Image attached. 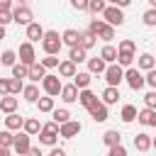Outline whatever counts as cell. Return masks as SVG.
<instances>
[{
    "label": "cell",
    "mask_w": 156,
    "mask_h": 156,
    "mask_svg": "<svg viewBox=\"0 0 156 156\" xmlns=\"http://www.w3.org/2000/svg\"><path fill=\"white\" fill-rule=\"evenodd\" d=\"M27 39H29V44H34V41H41V39H44V29H41V24H39V22L27 24Z\"/></svg>",
    "instance_id": "7c38bea8"
},
{
    "label": "cell",
    "mask_w": 156,
    "mask_h": 156,
    "mask_svg": "<svg viewBox=\"0 0 156 156\" xmlns=\"http://www.w3.org/2000/svg\"><path fill=\"white\" fill-rule=\"evenodd\" d=\"M41 66L44 68H58V56H44L41 58Z\"/></svg>",
    "instance_id": "f6af8a7d"
},
{
    "label": "cell",
    "mask_w": 156,
    "mask_h": 156,
    "mask_svg": "<svg viewBox=\"0 0 156 156\" xmlns=\"http://www.w3.org/2000/svg\"><path fill=\"white\" fill-rule=\"evenodd\" d=\"M41 88H44V93H46L49 98H56V95H61L63 83H61V78H58V76L46 73V76H44V80H41Z\"/></svg>",
    "instance_id": "277c9868"
},
{
    "label": "cell",
    "mask_w": 156,
    "mask_h": 156,
    "mask_svg": "<svg viewBox=\"0 0 156 156\" xmlns=\"http://www.w3.org/2000/svg\"><path fill=\"white\" fill-rule=\"evenodd\" d=\"M49 156H66V151H63V149H61V146H54V149H51V154H49Z\"/></svg>",
    "instance_id": "9f6ffc18"
},
{
    "label": "cell",
    "mask_w": 156,
    "mask_h": 156,
    "mask_svg": "<svg viewBox=\"0 0 156 156\" xmlns=\"http://www.w3.org/2000/svg\"><path fill=\"white\" fill-rule=\"evenodd\" d=\"M136 68L139 71H151V68H156V58L151 54H141L139 61H136Z\"/></svg>",
    "instance_id": "484cf974"
},
{
    "label": "cell",
    "mask_w": 156,
    "mask_h": 156,
    "mask_svg": "<svg viewBox=\"0 0 156 156\" xmlns=\"http://www.w3.org/2000/svg\"><path fill=\"white\" fill-rule=\"evenodd\" d=\"M10 78H0V98H5V95H10Z\"/></svg>",
    "instance_id": "681fc988"
},
{
    "label": "cell",
    "mask_w": 156,
    "mask_h": 156,
    "mask_svg": "<svg viewBox=\"0 0 156 156\" xmlns=\"http://www.w3.org/2000/svg\"><path fill=\"white\" fill-rule=\"evenodd\" d=\"M22 132H24V134H29V136L39 134V132H41V124H39V119H37V117H27V119H24V127H22Z\"/></svg>",
    "instance_id": "cb8c5ba5"
},
{
    "label": "cell",
    "mask_w": 156,
    "mask_h": 156,
    "mask_svg": "<svg viewBox=\"0 0 156 156\" xmlns=\"http://www.w3.org/2000/svg\"><path fill=\"white\" fill-rule=\"evenodd\" d=\"M10 95H17V93H22V88H24V83L20 80V78H10Z\"/></svg>",
    "instance_id": "7bdbcfd3"
},
{
    "label": "cell",
    "mask_w": 156,
    "mask_h": 156,
    "mask_svg": "<svg viewBox=\"0 0 156 156\" xmlns=\"http://www.w3.org/2000/svg\"><path fill=\"white\" fill-rule=\"evenodd\" d=\"M15 63H17V54L12 49H5L0 54V66H15Z\"/></svg>",
    "instance_id": "d6a6232c"
},
{
    "label": "cell",
    "mask_w": 156,
    "mask_h": 156,
    "mask_svg": "<svg viewBox=\"0 0 156 156\" xmlns=\"http://www.w3.org/2000/svg\"><path fill=\"white\" fill-rule=\"evenodd\" d=\"M24 156H44V154H41V149H39V146H29V151H27Z\"/></svg>",
    "instance_id": "11a10c76"
},
{
    "label": "cell",
    "mask_w": 156,
    "mask_h": 156,
    "mask_svg": "<svg viewBox=\"0 0 156 156\" xmlns=\"http://www.w3.org/2000/svg\"><path fill=\"white\" fill-rule=\"evenodd\" d=\"M29 76V66H24V63H15L12 66V78H27Z\"/></svg>",
    "instance_id": "8d00e7d4"
},
{
    "label": "cell",
    "mask_w": 156,
    "mask_h": 156,
    "mask_svg": "<svg viewBox=\"0 0 156 156\" xmlns=\"http://www.w3.org/2000/svg\"><path fill=\"white\" fill-rule=\"evenodd\" d=\"M136 112H139V110H136L134 105H124V107H122V112H119V117H122V122H127V124H129V122H134V119H136Z\"/></svg>",
    "instance_id": "4dcf8cb0"
},
{
    "label": "cell",
    "mask_w": 156,
    "mask_h": 156,
    "mask_svg": "<svg viewBox=\"0 0 156 156\" xmlns=\"http://www.w3.org/2000/svg\"><path fill=\"white\" fill-rule=\"evenodd\" d=\"M90 80H93V78H90L88 71H78V73L73 76V85H76L78 90H85V88L90 85Z\"/></svg>",
    "instance_id": "44dd1931"
},
{
    "label": "cell",
    "mask_w": 156,
    "mask_h": 156,
    "mask_svg": "<svg viewBox=\"0 0 156 156\" xmlns=\"http://www.w3.org/2000/svg\"><path fill=\"white\" fill-rule=\"evenodd\" d=\"M100 58H102L107 66H110V63H115V61H117V49H115L112 44H105V46L100 49Z\"/></svg>",
    "instance_id": "ffe728a7"
},
{
    "label": "cell",
    "mask_w": 156,
    "mask_h": 156,
    "mask_svg": "<svg viewBox=\"0 0 156 156\" xmlns=\"http://www.w3.org/2000/svg\"><path fill=\"white\" fill-rule=\"evenodd\" d=\"M0 156H12V151L7 146H0Z\"/></svg>",
    "instance_id": "6f0895ef"
},
{
    "label": "cell",
    "mask_w": 156,
    "mask_h": 156,
    "mask_svg": "<svg viewBox=\"0 0 156 156\" xmlns=\"http://www.w3.org/2000/svg\"><path fill=\"white\" fill-rule=\"evenodd\" d=\"M12 0H0V12H12Z\"/></svg>",
    "instance_id": "db71d44e"
},
{
    "label": "cell",
    "mask_w": 156,
    "mask_h": 156,
    "mask_svg": "<svg viewBox=\"0 0 156 156\" xmlns=\"http://www.w3.org/2000/svg\"><path fill=\"white\" fill-rule=\"evenodd\" d=\"M134 149H136V151H149V149H151V136H149L146 132L136 134V136H134Z\"/></svg>",
    "instance_id": "d4e9b609"
},
{
    "label": "cell",
    "mask_w": 156,
    "mask_h": 156,
    "mask_svg": "<svg viewBox=\"0 0 156 156\" xmlns=\"http://www.w3.org/2000/svg\"><path fill=\"white\" fill-rule=\"evenodd\" d=\"M95 41H98V37H95V34H90V32H83V34H80V44H78V46L88 51V49H93V46H95Z\"/></svg>",
    "instance_id": "1f68e13d"
},
{
    "label": "cell",
    "mask_w": 156,
    "mask_h": 156,
    "mask_svg": "<svg viewBox=\"0 0 156 156\" xmlns=\"http://www.w3.org/2000/svg\"><path fill=\"white\" fill-rule=\"evenodd\" d=\"M144 105H146L149 110H156V90H149V93L144 95Z\"/></svg>",
    "instance_id": "ee69618b"
},
{
    "label": "cell",
    "mask_w": 156,
    "mask_h": 156,
    "mask_svg": "<svg viewBox=\"0 0 156 156\" xmlns=\"http://www.w3.org/2000/svg\"><path fill=\"white\" fill-rule=\"evenodd\" d=\"M129 2H132V0H117V2H115V5H117V7H127V5H129Z\"/></svg>",
    "instance_id": "680465c9"
},
{
    "label": "cell",
    "mask_w": 156,
    "mask_h": 156,
    "mask_svg": "<svg viewBox=\"0 0 156 156\" xmlns=\"http://www.w3.org/2000/svg\"><path fill=\"white\" fill-rule=\"evenodd\" d=\"M98 39H102V41H112L115 39V27H110V24H102V29L98 32Z\"/></svg>",
    "instance_id": "d590c367"
},
{
    "label": "cell",
    "mask_w": 156,
    "mask_h": 156,
    "mask_svg": "<svg viewBox=\"0 0 156 156\" xmlns=\"http://www.w3.org/2000/svg\"><path fill=\"white\" fill-rule=\"evenodd\" d=\"M105 80H107L110 88H119V83L124 80V68L117 66V63H110L105 68Z\"/></svg>",
    "instance_id": "3957f363"
},
{
    "label": "cell",
    "mask_w": 156,
    "mask_h": 156,
    "mask_svg": "<svg viewBox=\"0 0 156 156\" xmlns=\"http://www.w3.org/2000/svg\"><path fill=\"white\" fill-rule=\"evenodd\" d=\"M107 156H127V149H124L122 144H117V146H110Z\"/></svg>",
    "instance_id": "c3c4849f"
},
{
    "label": "cell",
    "mask_w": 156,
    "mask_h": 156,
    "mask_svg": "<svg viewBox=\"0 0 156 156\" xmlns=\"http://www.w3.org/2000/svg\"><path fill=\"white\" fill-rule=\"evenodd\" d=\"M20 63H24V66H32V63H37V54H34V44H29V41H24V44H20Z\"/></svg>",
    "instance_id": "ba28073f"
},
{
    "label": "cell",
    "mask_w": 156,
    "mask_h": 156,
    "mask_svg": "<svg viewBox=\"0 0 156 156\" xmlns=\"http://www.w3.org/2000/svg\"><path fill=\"white\" fill-rule=\"evenodd\" d=\"M61 46H63V41H61V37H58V32H54V29H51V32H44L41 49H44L46 56H58Z\"/></svg>",
    "instance_id": "6da1fadb"
},
{
    "label": "cell",
    "mask_w": 156,
    "mask_h": 156,
    "mask_svg": "<svg viewBox=\"0 0 156 156\" xmlns=\"http://www.w3.org/2000/svg\"><path fill=\"white\" fill-rule=\"evenodd\" d=\"M124 80H127V85H129L132 90H141V88L146 85V80H144L141 71H139V68H134V66L124 71Z\"/></svg>",
    "instance_id": "8992f818"
},
{
    "label": "cell",
    "mask_w": 156,
    "mask_h": 156,
    "mask_svg": "<svg viewBox=\"0 0 156 156\" xmlns=\"http://www.w3.org/2000/svg\"><path fill=\"white\" fill-rule=\"evenodd\" d=\"M102 24H105V22H102V20H90V24H88V32H90V34H95V37H98V32H100V29H102Z\"/></svg>",
    "instance_id": "bcb514c9"
},
{
    "label": "cell",
    "mask_w": 156,
    "mask_h": 156,
    "mask_svg": "<svg viewBox=\"0 0 156 156\" xmlns=\"http://www.w3.org/2000/svg\"><path fill=\"white\" fill-rule=\"evenodd\" d=\"M12 22H17V24L27 27V24H32V22H34V12H32L27 5H17V7L12 10Z\"/></svg>",
    "instance_id": "5b68a950"
},
{
    "label": "cell",
    "mask_w": 156,
    "mask_h": 156,
    "mask_svg": "<svg viewBox=\"0 0 156 156\" xmlns=\"http://www.w3.org/2000/svg\"><path fill=\"white\" fill-rule=\"evenodd\" d=\"M17 105H20V100H17L15 95H5V98H0V110H2L5 115H12V112L17 110Z\"/></svg>",
    "instance_id": "2e32d148"
},
{
    "label": "cell",
    "mask_w": 156,
    "mask_h": 156,
    "mask_svg": "<svg viewBox=\"0 0 156 156\" xmlns=\"http://www.w3.org/2000/svg\"><path fill=\"white\" fill-rule=\"evenodd\" d=\"M117 100H119V88H110V85H107V88L102 90V102H105V105H115Z\"/></svg>",
    "instance_id": "f1b7e54d"
},
{
    "label": "cell",
    "mask_w": 156,
    "mask_h": 156,
    "mask_svg": "<svg viewBox=\"0 0 156 156\" xmlns=\"http://www.w3.org/2000/svg\"><path fill=\"white\" fill-rule=\"evenodd\" d=\"M12 22V12H0V27H7Z\"/></svg>",
    "instance_id": "f5cc1de1"
},
{
    "label": "cell",
    "mask_w": 156,
    "mask_h": 156,
    "mask_svg": "<svg viewBox=\"0 0 156 156\" xmlns=\"http://www.w3.org/2000/svg\"><path fill=\"white\" fill-rule=\"evenodd\" d=\"M22 95H24V100L27 102H37L41 95H39V85L37 83H29V85H24L22 88Z\"/></svg>",
    "instance_id": "7402d4cb"
},
{
    "label": "cell",
    "mask_w": 156,
    "mask_h": 156,
    "mask_svg": "<svg viewBox=\"0 0 156 156\" xmlns=\"http://www.w3.org/2000/svg\"><path fill=\"white\" fill-rule=\"evenodd\" d=\"M117 66H122V68H132V63H134V54H124V51H117V61H115Z\"/></svg>",
    "instance_id": "836d02e7"
},
{
    "label": "cell",
    "mask_w": 156,
    "mask_h": 156,
    "mask_svg": "<svg viewBox=\"0 0 156 156\" xmlns=\"http://www.w3.org/2000/svg\"><path fill=\"white\" fill-rule=\"evenodd\" d=\"M41 129H46V132H51V134H58V124L51 119V122H46V124H41Z\"/></svg>",
    "instance_id": "816d5d0a"
},
{
    "label": "cell",
    "mask_w": 156,
    "mask_h": 156,
    "mask_svg": "<svg viewBox=\"0 0 156 156\" xmlns=\"http://www.w3.org/2000/svg\"><path fill=\"white\" fill-rule=\"evenodd\" d=\"M149 2H151V7H154V10H156V0H149Z\"/></svg>",
    "instance_id": "6125c7cd"
},
{
    "label": "cell",
    "mask_w": 156,
    "mask_h": 156,
    "mask_svg": "<svg viewBox=\"0 0 156 156\" xmlns=\"http://www.w3.org/2000/svg\"><path fill=\"white\" fill-rule=\"evenodd\" d=\"M151 146H154V149H156V136H151Z\"/></svg>",
    "instance_id": "94428289"
},
{
    "label": "cell",
    "mask_w": 156,
    "mask_h": 156,
    "mask_svg": "<svg viewBox=\"0 0 156 156\" xmlns=\"http://www.w3.org/2000/svg\"><path fill=\"white\" fill-rule=\"evenodd\" d=\"M0 39H5V27H0Z\"/></svg>",
    "instance_id": "91938a15"
},
{
    "label": "cell",
    "mask_w": 156,
    "mask_h": 156,
    "mask_svg": "<svg viewBox=\"0 0 156 156\" xmlns=\"http://www.w3.org/2000/svg\"><path fill=\"white\" fill-rule=\"evenodd\" d=\"M76 73H78V68H76L73 61H68V58L66 61H58V76L61 78H73Z\"/></svg>",
    "instance_id": "9a60e30c"
},
{
    "label": "cell",
    "mask_w": 156,
    "mask_h": 156,
    "mask_svg": "<svg viewBox=\"0 0 156 156\" xmlns=\"http://www.w3.org/2000/svg\"><path fill=\"white\" fill-rule=\"evenodd\" d=\"M29 139H32L29 134L17 132V134H15V141H12V151H15L17 156H24V154L29 151V146H32V141H29Z\"/></svg>",
    "instance_id": "52a82bcc"
},
{
    "label": "cell",
    "mask_w": 156,
    "mask_h": 156,
    "mask_svg": "<svg viewBox=\"0 0 156 156\" xmlns=\"http://www.w3.org/2000/svg\"><path fill=\"white\" fill-rule=\"evenodd\" d=\"M102 22L105 24H110V27H122L124 24V12H122V7H117V5H107L105 10H102Z\"/></svg>",
    "instance_id": "7a4b0ae2"
},
{
    "label": "cell",
    "mask_w": 156,
    "mask_h": 156,
    "mask_svg": "<svg viewBox=\"0 0 156 156\" xmlns=\"http://www.w3.org/2000/svg\"><path fill=\"white\" fill-rule=\"evenodd\" d=\"M88 2H90V0H71L73 10H80V12H83V10H88Z\"/></svg>",
    "instance_id": "f907efd6"
},
{
    "label": "cell",
    "mask_w": 156,
    "mask_h": 156,
    "mask_svg": "<svg viewBox=\"0 0 156 156\" xmlns=\"http://www.w3.org/2000/svg\"><path fill=\"white\" fill-rule=\"evenodd\" d=\"M12 141H15V134H12L10 129H2V132H0V146L12 149Z\"/></svg>",
    "instance_id": "f35d334b"
},
{
    "label": "cell",
    "mask_w": 156,
    "mask_h": 156,
    "mask_svg": "<svg viewBox=\"0 0 156 156\" xmlns=\"http://www.w3.org/2000/svg\"><path fill=\"white\" fill-rule=\"evenodd\" d=\"M20 2H24V0H20Z\"/></svg>",
    "instance_id": "be15d7a7"
},
{
    "label": "cell",
    "mask_w": 156,
    "mask_h": 156,
    "mask_svg": "<svg viewBox=\"0 0 156 156\" xmlns=\"http://www.w3.org/2000/svg\"><path fill=\"white\" fill-rule=\"evenodd\" d=\"M88 112H90V117H93V122H105V119H107V105H105L102 100H98V102H93V105L88 107Z\"/></svg>",
    "instance_id": "30bf717a"
},
{
    "label": "cell",
    "mask_w": 156,
    "mask_h": 156,
    "mask_svg": "<svg viewBox=\"0 0 156 156\" xmlns=\"http://www.w3.org/2000/svg\"><path fill=\"white\" fill-rule=\"evenodd\" d=\"M56 139H58V134H51L46 129L39 132V144H44V146H56Z\"/></svg>",
    "instance_id": "e575fe53"
},
{
    "label": "cell",
    "mask_w": 156,
    "mask_h": 156,
    "mask_svg": "<svg viewBox=\"0 0 156 156\" xmlns=\"http://www.w3.org/2000/svg\"><path fill=\"white\" fill-rule=\"evenodd\" d=\"M105 68H107V63H105L100 56L88 58V73H90V76H93V73H105Z\"/></svg>",
    "instance_id": "4316f807"
},
{
    "label": "cell",
    "mask_w": 156,
    "mask_h": 156,
    "mask_svg": "<svg viewBox=\"0 0 156 156\" xmlns=\"http://www.w3.org/2000/svg\"><path fill=\"white\" fill-rule=\"evenodd\" d=\"M80 34H83V32H78V29H66V32L61 34V41H63L66 46H71V49H73V46H78V44H80Z\"/></svg>",
    "instance_id": "4fadbf2b"
},
{
    "label": "cell",
    "mask_w": 156,
    "mask_h": 156,
    "mask_svg": "<svg viewBox=\"0 0 156 156\" xmlns=\"http://www.w3.org/2000/svg\"><path fill=\"white\" fill-rule=\"evenodd\" d=\"M117 51H124V54H134V51H136V44H134L132 39H122V41H119V46H117Z\"/></svg>",
    "instance_id": "ab89813d"
},
{
    "label": "cell",
    "mask_w": 156,
    "mask_h": 156,
    "mask_svg": "<svg viewBox=\"0 0 156 156\" xmlns=\"http://www.w3.org/2000/svg\"><path fill=\"white\" fill-rule=\"evenodd\" d=\"M80 122H76V119H68L66 124H61L58 127V136H63V139H73V136H78L80 134Z\"/></svg>",
    "instance_id": "9c48e42d"
},
{
    "label": "cell",
    "mask_w": 156,
    "mask_h": 156,
    "mask_svg": "<svg viewBox=\"0 0 156 156\" xmlns=\"http://www.w3.org/2000/svg\"><path fill=\"white\" fill-rule=\"evenodd\" d=\"M102 144L110 149V146H117V144H122V134L117 132V129H107L105 134H102Z\"/></svg>",
    "instance_id": "d6986e66"
},
{
    "label": "cell",
    "mask_w": 156,
    "mask_h": 156,
    "mask_svg": "<svg viewBox=\"0 0 156 156\" xmlns=\"http://www.w3.org/2000/svg\"><path fill=\"white\" fill-rule=\"evenodd\" d=\"M68 61H73V63H83V61H88V51L80 49V46H73V49L68 51Z\"/></svg>",
    "instance_id": "83f0119b"
},
{
    "label": "cell",
    "mask_w": 156,
    "mask_h": 156,
    "mask_svg": "<svg viewBox=\"0 0 156 156\" xmlns=\"http://www.w3.org/2000/svg\"><path fill=\"white\" fill-rule=\"evenodd\" d=\"M61 100H63V102H76V100H78V88H76L73 83L63 85V88H61Z\"/></svg>",
    "instance_id": "603a6c76"
},
{
    "label": "cell",
    "mask_w": 156,
    "mask_h": 156,
    "mask_svg": "<svg viewBox=\"0 0 156 156\" xmlns=\"http://www.w3.org/2000/svg\"><path fill=\"white\" fill-rule=\"evenodd\" d=\"M22 127H24V117H20L17 112H12V115L5 117V129H10V132H20Z\"/></svg>",
    "instance_id": "5bb4252c"
},
{
    "label": "cell",
    "mask_w": 156,
    "mask_h": 156,
    "mask_svg": "<svg viewBox=\"0 0 156 156\" xmlns=\"http://www.w3.org/2000/svg\"><path fill=\"white\" fill-rule=\"evenodd\" d=\"M44 76H46V68L41 66V61L29 66V76H27V78H29L32 83H39V80H44Z\"/></svg>",
    "instance_id": "e0dca14e"
},
{
    "label": "cell",
    "mask_w": 156,
    "mask_h": 156,
    "mask_svg": "<svg viewBox=\"0 0 156 156\" xmlns=\"http://www.w3.org/2000/svg\"><path fill=\"white\" fill-rule=\"evenodd\" d=\"M37 105H39V112H54V98H39L37 100Z\"/></svg>",
    "instance_id": "74e56055"
},
{
    "label": "cell",
    "mask_w": 156,
    "mask_h": 156,
    "mask_svg": "<svg viewBox=\"0 0 156 156\" xmlns=\"http://www.w3.org/2000/svg\"><path fill=\"white\" fill-rule=\"evenodd\" d=\"M51 117H54V122H56V124L61 127V124H66V122L71 119V112H68L66 107H58V110L54 107V112H51Z\"/></svg>",
    "instance_id": "f546056e"
},
{
    "label": "cell",
    "mask_w": 156,
    "mask_h": 156,
    "mask_svg": "<svg viewBox=\"0 0 156 156\" xmlns=\"http://www.w3.org/2000/svg\"><path fill=\"white\" fill-rule=\"evenodd\" d=\"M136 122L144 124V127H156V110H149V107L139 110L136 112Z\"/></svg>",
    "instance_id": "8fae6325"
},
{
    "label": "cell",
    "mask_w": 156,
    "mask_h": 156,
    "mask_svg": "<svg viewBox=\"0 0 156 156\" xmlns=\"http://www.w3.org/2000/svg\"><path fill=\"white\" fill-rule=\"evenodd\" d=\"M105 7H107V2H105V0H90V2H88V10H90V12H95V15H102V10H105Z\"/></svg>",
    "instance_id": "60d3db41"
},
{
    "label": "cell",
    "mask_w": 156,
    "mask_h": 156,
    "mask_svg": "<svg viewBox=\"0 0 156 156\" xmlns=\"http://www.w3.org/2000/svg\"><path fill=\"white\" fill-rule=\"evenodd\" d=\"M78 102H80V105L88 110L93 102H98V95H95L90 88H85V90H78Z\"/></svg>",
    "instance_id": "ac0fdd59"
},
{
    "label": "cell",
    "mask_w": 156,
    "mask_h": 156,
    "mask_svg": "<svg viewBox=\"0 0 156 156\" xmlns=\"http://www.w3.org/2000/svg\"><path fill=\"white\" fill-rule=\"evenodd\" d=\"M141 20H144V24L146 27H156V10L151 7V10H146L144 15H141Z\"/></svg>",
    "instance_id": "b9f144b4"
},
{
    "label": "cell",
    "mask_w": 156,
    "mask_h": 156,
    "mask_svg": "<svg viewBox=\"0 0 156 156\" xmlns=\"http://www.w3.org/2000/svg\"><path fill=\"white\" fill-rule=\"evenodd\" d=\"M144 80H146V85H151V88L156 90V68H151V71H146V76H144Z\"/></svg>",
    "instance_id": "7dc6e473"
}]
</instances>
